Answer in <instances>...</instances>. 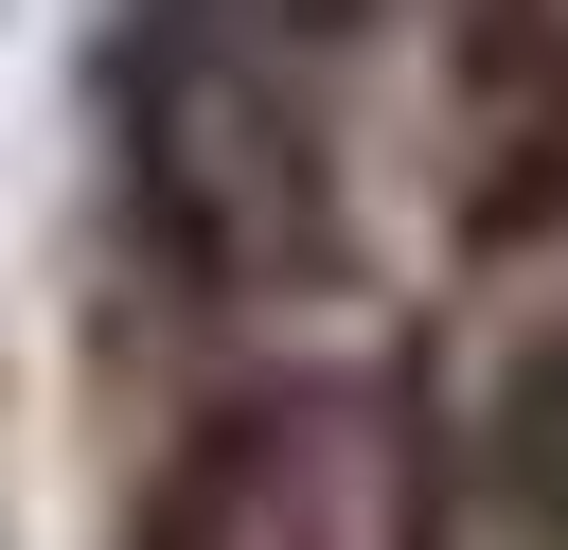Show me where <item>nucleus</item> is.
<instances>
[{"label": "nucleus", "mask_w": 568, "mask_h": 550, "mask_svg": "<svg viewBox=\"0 0 568 550\" xmlns=\"http://www.w3.org/2000/svg\"><path fill=\"white\" fill-rule=\"evenodd\" d=\"M124 160H142V231L195 302L337 284V142L302 89V0H160Z\"/></svg>", "instance_id": "nucleus-1"}, {"label": "nucleus", "mask_w": 568, "mask_h": 550, "mask_svg": "<svg viewBox=\"0 0 568 550\" xmlns=\"http://www.w3.org/2000/svg\"><path fill=\"white\" fill-rule=\"evenodd\" d=\"M142 550H426V461H390L355 390H231L160 461Z\"/></svg>", "instance_id": "nucleus-2"}, {"label": "nucleus", "mask_w": 568, "mask_h": 550, "mask_svg": "<svg viewBox=\"0 0 568 550\" xmlns=\"http://www.w3.org/2000/svg\"><path fill=\"white\" fill-rule=\"evenodd\" d=\"M444 195L479 248L568 213V0H444Z\"/></svg>", "instance_id": "nucleus-3"}, {"label": "nucleus", "mask_w": 568, "mask_h": 550, "mask_svg": "<svg viewBox=\"0 0 568 550\" xmlns=\"http://www.w3.org/2000/svg\"><path fill=\"white\" fill-rule=\"evenodd\" d=\"M426 550H568V355L426 461Z\"/></svg>", "instance_id": "nucleus-4"}]
</instances>
